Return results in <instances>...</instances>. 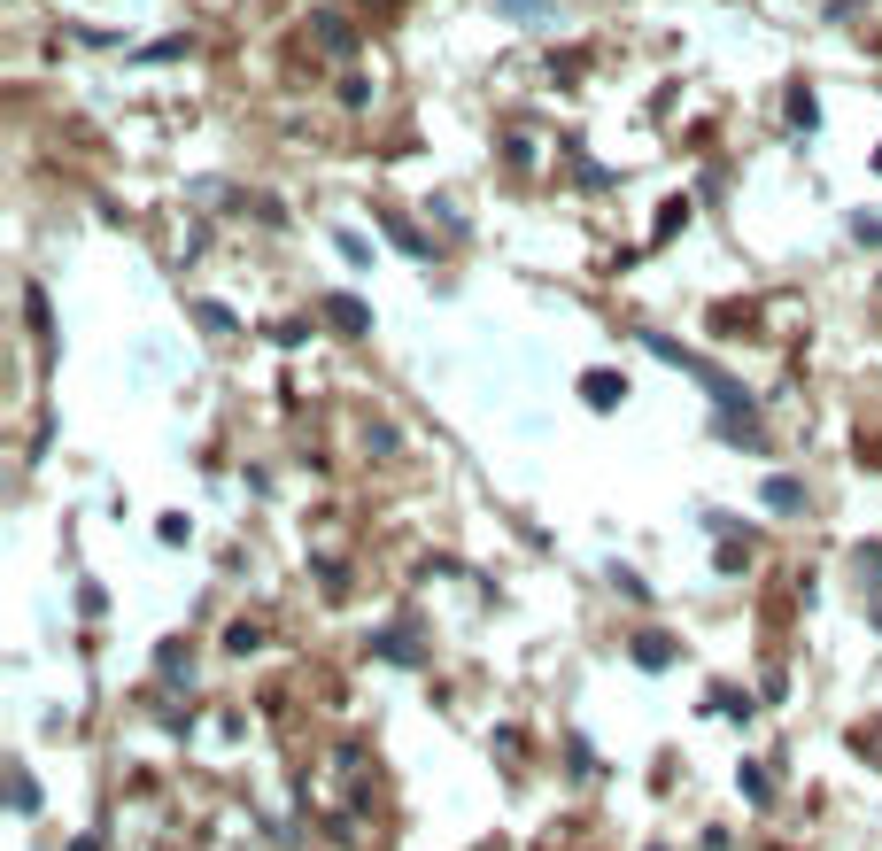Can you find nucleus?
<instances>
[{"mask_svg": "<svg viewBox=\"0 0 882 851\" xmlns=\"http://www.w3.org/2000/svg\"><path fill=\"white\" fill-rule=\"evenodd\" d=\"M766 511H805V480L774 472V480H766Z\"/></svg>", "mask_w": 882, "mask_h": 851, "instance_id": "7ed1b4c3", "label": "nucleus"}, {"mask_svg": "<svg viewBox=\"0 0 882 851\" xmlns=\"http://www.w3.org/2000/svg\"><path fill=\"white\" fill-rule=\"evenodd\" d=\"M875 627H882V596H875Z\"/></svg>", "mask_w": 882, "mask_h": 851, "instance_id": "9b49d317", "label": "nucleus"}, {"mask_svg": "<svg viewBox=\"0 0 882 851\" xmlns=\"http://www.w3.org/2000/svg\"><path fill=\"white\" fill-rule=\"evenodd\" d=\"M310 24H318V39H325V47H333V55H349V47H356V31L341 24V16H325V8H318V16H310Z\"/></svg>", "mask_w": 882, "mask_h": 851, "instance_id": "20e7f679", "label": "nucleus"}, {"mask_svg": "<svg viewBox=\"0 0 882 851\" xmlns=\"http://www.w3.org/2000/svg\"><path fill=\"white\" fill-rule=\"evenodd\" d=\"M318 310H325V325H341V333H372V310H364L356 294H325Z\"/></svg>", "mask_w": 882, "mask_h": 851, "instance_id": "f257e3e1", "label": "nucleus"}, {"mask_svg": "<svg viewBox=\"0 0 882 851\" xmlns=\"http://www.w3.org/2000/svg\"><path fill=\"white\" fill-rule=\"evenodd\" d=\"M581 395L596 403V411H619V403H627V380H619V372H588Z\"/></svg>", "mask_w": 882, "mask_h": 851, "instance_id": "f03ea898", "label": "nucleus"}, {"mask_svg": "<svg viewBox=\"0 0 882 851\" xmlns=\"http://www.w3.org/2000/svg\"><path fill=\"white\" fill-rule=\"evenodd\" d=\"M790 124H805V132L821 124V109H813V93H790Z\"/></svg>", "mask_w": 882, "mask_h": 851, "instance_id": "1a4fd4ad", "label": "nucleus"}, {"mask_svg": "<svg viewBox=\"0 0 882 851\" xmlns=\"http://www.w3.org/2000/svg\"><path fill=\"white\" fill-rule=\"evenodd\" d=\"M380 658H395V666H418V643H411V635H380Z\"/></svg>", "mask_w": 882, "mask_h": 851, "instance_id": "0eeeda50", "label": "nucleus"}, {"mask_svg": "<svg viewBox=\"0 0 882 851\" xmlns=\"http://www.w3.org/2000/svg\"><path fill=\"white\" fill-rule=\"evenodd\" d=\"M635 658H643V666H666V658H674V643H666V635H635Z\"/></svg>", "mask_w": 882, "mask_h": 851, "instance_id": "423d86ee", "label": "nucleus"}, {"mask_svg": "<svg viewBox=\"0 0 882 851\" xmlns=\"http://www.w3.org/2000/svg\"><path fill=\"white\" fill-rule=\"evenodd\" d=\"M387 233H395V248H411V256H434V240L418 233L411 217H387Z\"/></svg>", "mask_w": 882, "mask_h": 851, "instance_id": "39448f33", "label": "nucleus"}, {"mask_svg": "<svg viewBox=\"0 0 882 851\" xmlns=\"http://www.w3.org/2000/svg\"><path fill=\"white\" fill-rule=\"evenodd\" d=\"M8 805H16V813H31V805H39V782H31V774H16V782H8Z\"/></svg>", "mask_w": 882, "mask_h": 851, "instance_id": "6e6552de", "label": "nucleus"}, {"mask_svg": "<svg viewBox=\"0 0 882 851\" xmlns=\"http://www.w3.org/2000/svg\"><path fill=\"white\" fill-rule=\"evenodd\" d=\"M333 240H341V256H349V264H372V240H364V233H333Z\"/></svg>", "mask_w": 882, "mask_h": 851, "instance_id": "9d476101", "label": "nucleus"}]
</instances>
